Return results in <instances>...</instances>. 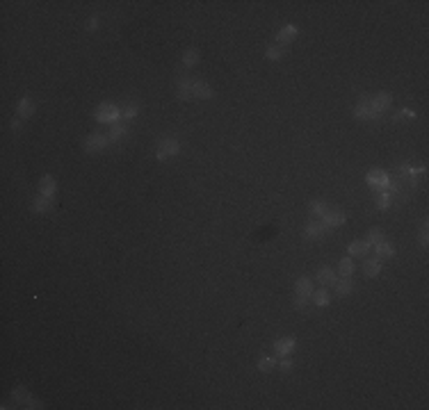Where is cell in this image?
<instances>
[{
    "instance_id": "obj_1",
    "label": "cell",
    "mask_w": 429,
    "mask_h": 410,
    "mask_svg": "<svg viewBox=\"0 0 429 410\" xmlns=\"http://www.w3.org/2000/svg\"><path fill=\"white\" fill-rule=\"evenodd\" d=\"M94 119L99 123H121V107L114 105V102H101L99 107L94 110Z\"/></svg>"
},
{
    "instance_id": "obj_2",
    "label": "cell",
    "mask_w": 429,
    "mask_h": 410,
    "mask_svg": "<svg viewBox=\"0 0 429 410\" xmlns=\"http://www.w3.org/2000/svg\"><path fill=\"white\" fill-rule=\"evenodd\" d=\"M180 153V141L174 139V137H164V139H160L158 144H155V158L160 160V162H164V160L169 158H176Z\"/></svg>"
},
{
    "instance_id": "obj_3",
    "label": "cell",
    "mask_w": 429,
    "mask_h": 410,
    "mask_svg": "<svg viewBox=\"0 0 429 410\" xmlns=\"http://www.w3.org/2000/svg\"><path fill=\"white\" fill-rule=\"evenodd\" d=\"M354 116H356L359 121H370V123H377V121H382V114L372 110L368 96H361V100L356 102V107H354Z\"/></svg>"
},
{
    "instance_id": "obj_4",
    "label": "cell",
    "mask_w": 429,
    "mask_h": 410,
    "mask_svg": "<svg viewBox=\"0 0 429 410\" xmlns=\"http://www.w3.org/2000/svg\"><path fill=\"white\" fill-rule=\"evenodd\" d=\"M192 87H194V78L189 75V73H180V75L176 78V96H178V100H183V102L192 100L194 98V96H192Z\"/></svg>"
},
{
    "instance_id": "obj_5",
    "label": "cell",
    "mask_w": 429,
    "mask_h": 410,
    "mask_svg": "<svg viewBox=\"0 0 429 410\" xmlns=\"http://www.w3.org/2000/svg\"><path fill=\"white\" fill-rule=\"evenodd\" d=\"M107 146H110V139H107V135H103V133H91L82 141V148H85L87 153H101Z\"/></svg>"
},
{
    "instance_id": "obj_6",
    "label": "cell",
    "mask_w": 429,
    "mask_h": 410,
    "mask_svg": "<svg viewBox=\"0 0 429 410\" xmlns=\"http://www.w3.org/2000/svg\"><path fill=\"white\" fill-rule=\"evenodd\" d=\"M388 180H391V175H388L386 171H382V169H370L368 173H365V183H368L370 187H374L377 192H379V189L388 187Z\"/></svg>"
},
{
    "instance_id": "obj_7",
    "label": "cell",
    "mask_w": 429,
    "mask_h": 410,
    "mask_svg": "<svg viewBox=\"0 0 429 410\" xmlns=\"http://www.w3.org/2000/svg\"><path fill=\"white\" fill-rule=\"evenodd\" d=\"M368 98H370V105H372V110L379 112V114H384V112H388L393 107V96L388 94V91H379V94L368 96Z\"/></svg>"
},
{
    "instance_id": "obj_8",
    "label": "cell",
    "mask_w": 429,
    "mask_h": 410,
    "mask_svg": "<svg viewBox=\"0 0 429 410\" xmlns=\"http://www.w3.org/2000/svg\"><path fill=\"white\" fill-rule=\"evenodd\" d=\"M322 223H324L329 230H333V228H338V226H343L345 221H347V217H345V212L343 210H338V208H329V212L324 214V217L320 219Z\"/></svg>"
},
{
    "instance_id": "obj_9",
    "label": "cell",
    "mask_w": 429,
    "mask_h": 410,
    "mask_svg": "<svg viewBox=\"0 0 429 410\" xmlns=\"http://www.w3.org/2000/svg\"><path fill=\"white\" fill-rule=\"evenodd\" d=\"M370 251H372V244H370L368 239H354V242H349V246H347L349 258H368Z\"/></svg>"
},
{
    "instance_id": "obj_10",
    "label": "cell",
    "mask_w": 429,
    "mask_h": 410,
    "mask_svg": "<svg viewBox=\"0 0 429 410\" xmlns=\"http://www.w3.org/2000/svg\"><path fill=\"white\" fill-rule=\"evenodd\" d=\"M297 34H299V28L292 25V23H288V25H283L279 32H276V43H279V46H285V48H288V46H290V43L297 39Z\"/></svg>"
},
{
    "instance_id": "obj_11",
    "label": "cell",
    "mask_w": 429,
    "mask_h": 410,
    "mask_svg": "<svg viewBox=\"0 0 429 410\" xmlns=\"http://www.w3.org/2000/svg\"><path fill=\"white\" fill-rule=\"evenodd\" d=\"M53 208H55V198L41 196V194L32 198V203H30V210L37 214H48V212H53Z\"/></svg>"
},
{
    "instance_id": "obj_12",
    "label": "cell",
    "mask_w": 429,
    "mask_h": 410,
    "mask_svg": "<svg viewBox=\"0 0 429 410\" xmlns=\"http://www.w3.org/2000/svg\"><path fill=\"white\" fill-rule=\"evenodd\" d=\"M315 280H318L322 287H333L336 280H338V273H336L333 267H320L318 273H315Z\"/></svg>"
},
{
    "instance_id": "obj_13",
    "label": "cell",
    "mask_w": 429,
    "mask_h": 410,
    "mask_svg": "<svg viewBox=\"0 0 429 410\" xmlns=\"http://www.w3.org/2000/svg\"><path fill=\"white\" fill-rule=\"evenodd\" d=\"M39 194H41V196H48V198H55V194H57V180L53 178L51 173L41 175V180H39Z\"/></svg>"
},
{
    "instance_id": "obj_14",
    "label": "cell",
    "mask_w": 429,
    "mask_h": 410,
    "mask_svg": "<svg viewBox=\"0 0 429 410\" xmlns=\"http://www.w3.org/2000/svg\"><path fill=\"white\" fill-rule=\"evenodd\" d=\"M35 112H37V105L30 96H23V98L16 102V116L18 119H30Z\"/></svg>"
},
{
    "instance_id": "obj_15",
    "label": "cell",
    "mask_w": 429,
    "mask_h": 410,
    "mask_svg": "<svg viewBox=\"0 0 429 410\" xmlns=\"http://www.w3.org/2000/svg\"><path fill=\"white\" fill-rule=\"evenodd\" d=\"M192 96H194V98H199V100H210V98H214V91H212V87L208 85L206 80H194Z\"/></svg>"
},
{
    "instance_id": "obj_16",
    "label": "cell",
    "mask_w": 429,
    "mask_h": 410,
    "mask_svg": "<svg viewBox=\"0 0 429 410\" xmlns=\"http://www.w3.org/2000/svg\"><path fill=\"white\" fill-rule=\"evenodd\" d=\"M361 269H363V276L365 278H377L379 273H382V269H384V262L379 260L377 255H374V258H365V262H363V267H361Z\"/></svg>"
},
{
    "instance_id": "obj_17",
    "label": "cell",
    "mask_w": 429,
    "mask_h": 410,
    "mask_svg": "<svg viewBox=\"0 0 429 410\" xmlns=\"http://www.w3.org/2000/svg\"><path fill=\"white\" fill-rule=\"evenodd\" d=\"M326 233H329V228H326L324 223L320 221V219H313V221H308V223H306V228H304V235L308 237V239L324 237Z\"/></svg>"
},
{
    "instance_id": "obj_18",
    "label": "cell",
    "mask_w": 429,
    "mask_h": 410,
    "mask_svg": "<svg viewBox=\"0 0 429 410\" xmlns=\"http://www.w3.org/2000/svg\"><path fill=\"white\" fill-rule=\"evenodd\" d=\"M333 292H336V296H349L354 292V280H352V276H345V278H338L336 280V285H333Z\"/></svg>"
},
{
    "instance_id": "obj_19",
    "label": "cell",
    "mask_w": 429,
    "mask_h": 410,
    "mask_svg": "<svg viewBox=\"0 0 429 410\" xmlns=\"http://www.w3.org/2000/svg\"><path fill=\"white\" fill-rule=\"evenodd\" d=\"M297 346V340L295 338H279L274 342V351L276 355H290Z\"/></svg>"
},
{
    "instance_id": "obj_20",
    "label": "cell",
    "mask_w": 429,
    "mask_h": 410,
    "mask_svg": "<svg viewBox=\"0 0 429 410\" xmlns=\"http://www.w3.org/2000/svg\"><path fill=\"white\" fill-rule=\"evenodd\" d=\"M295 294H301V296H311L313 294V278L308 276H299L295 280Z\"/></svg>"
},
{
    "instance_id": "obj_21",
    "label": "cell",
    "mask_w": 429,
    "mask_h": 410,
    "mask_svg": "<svg viewBox=\"0 0 429 410\" xmlns=\"http://www.w3.org/2000/svg\"><path fill=\"white\" fill-rule=\"evenodd\" d=\"M356 271V265H354V258H343V260L338 262V267H336V273H338V278H345V276H352V273Z\"/></svg>"
},
{
    "instance_id": "obj_22",
    "label": "cell",
    "mask_w": 429,
    "mask_h": 410,
    "mask_svg": "<svg viewBox=\"0 0 429 410\" xmlns=\"http://www.w3.org/2000/svg\"><path fill=\"white\" fill-rule=\"evenodd\" d=\"M311 303L313 305H318V308H326L331 303V294H329V290L326 287H320L318 292H313L311 294Z\"/></svg>"
},
{
    "instance_id": "obj_23",
    "label": "cell",
    "mask_w": 429,
    "mask_h": 410,
    "mask_svg": "<svg viewBox=\"0 0 429 410\" xmlns=\"http://www.w3.org/2000/svg\"><path fill=\"white\" fill-rule=\"evenodd\" d=\"M393 201H395V198H393V194L388 192V189H379V192L374 194V203H377V208L382 210V212H384V210L391 208Z\"/></svg>"
},
{
    "instance_id": "obj_24",
    "label": "cell",
    "mask_w": 429,
    "mask_h": 410,
    "mask_svg": "<svg viewBox=\"0 0 429 410\" xmlns=\"http://www.w3.org/2000/svg\"><path fill=\"white\" fill-rule=\"evenodd\" d=\"M128 135V128H126L124 123H114L110 125V133H107V139H110V144H119L124 137Z\"/></svg>"
},
{
    "instance_id": "obj_25",
    "label": "cell",
    "mask_w": 429,
    "mask_h": 410,
    "mask_svg": "<svg viewBox=\"0 0 429 410\" xmlns=\"http://www.w3.org/2000/svg\"><path fill=\"white\" fill-rule=\"evenodd\" d=\"M374 251H377V258L379 260H388V258H393L395 255V246L391 242H379V244H374Z\"/></svg>"
},
{
    "instance_id": "obj_26",
    "label": "cell",
    "mask_w": 429,
    "mask_h": 410,
    "mask_svg": "<svg viewBox=\"0 0 429 410\" xmlns=\"http://www.w3.org/2000/svg\"><path fill=\"white\" fill-rule=\"evenodd\" d=\"M199 60H201V53H199L197 48H187V50L183 53V66L185 68H194L199 64Z\"/></svg>"
},
{
    "instance_id": "obj_27",
    "label": "cell",
    "mask_w": 429,
    "mask_h": 410,
    "mask_svg": "<svg viewBox=\"0 0 429 410\" xmlns=\"http://www.w3.org/2000/svg\"><path fill=\"white\" fill-rule=\"evenodd\" d=\"M329 208H331V205L324 203V201H320V198L311 201V205H308V210H311V214H313V219H322L326 212H329Z\"/></svg>"
},
{
    "instance_id": "obj_28",
    "label": "cell",
    "mask_w": 429,
    "mask_h": 410,
    "mask_svg": "<svg viewBox=\"0 0 429 410\" xmlns=\"http://www.w3.org/2000/svg\"><path fill=\"white\" fill-rule=\"evenodd\" d=\"M285 50H288L285 46H279V43H272V46H267V48H265V57H267L270 62H279L281 57L285 55Z\"/></svg>"
},
{
    "instance_id": "obj_29",
    "label": "cell",
    "mask_w": 429,
    "mask_h": 410,
    "mask_svg": "<svg viewBox=\"0 0 429 410\" xmlns=\"http://www.w3.org/2000/svg\"><path fill=\"white\" fill-rule=\"evenodd\" d=\"M137 114H139V105H137V102H133V100L126 102V105L121 107V119H124V121H133Z\"/></svg>"
},
{
    "instance_id": "obj_30",
    "label": "cell",
    "mask_w": 429,
    "mask_h": 410,
    "mask_svg": "<svg viewBox=\"0 0 429 410\" xmlns=\"http://www.w3.org/2000/svg\"><path fill=\"white\" fill-rule=\"evenodd\" d=\"M256 367H258V372L270 374L272 369L276 367V358H274V355H263V358L258 360V365H256Z\"/></svg>"
},
{
    "instance_id": "obj_31",
    "label": "cell",
    "mask_w": 429,
    "mask_h": 410,
    "mask_svg": "<svg viewBox=\"0 0 429 410\" xmlns=\"http://www.w3.org/2000/svg\"><path fill=\"white\" fill-rule=\"evenodd\" d=\"M365 239H368V242L374 246V244L384 242V239H386V235H384L382 228H370V230H368V237H365Z\"/></svg>"
},
{
    "instance_id": "obj_32",
    "label": "cell",
    "mask_w": 429,
    "mask_h": 410,
    "mask_svg": "<svg viewBox=\"0 0 429 410\" xmlns=\"http://www.w3.org/2000/svg\"><path fill=\"white\" fill-rule=\"evenodd\" d=\"M393 119H395V121H416L418 114H416L413 110H407V107H404V110H399L397 114L393 116Z\"/></svg>"
},
{
    "instance_id": "obj_33",
    "label": "cell",
    "mask_w": 429,
    "mask_h": 410,
    "mask_svg": "<svg viewBox=\"0 0 429 410\" xmlns=\"http://www.w3.org/2000/svg\"><path fill=\"white\" fill-rule=\"evenodd\" d=\"M28 399H30V394H28L26 388H16V390H14V401H16V403H28Z\"/></svg>"
},
{
    "instance_id": "obj_34",
    "label": "cell",
    "mask_w": 429,
    "mask_h": 410,
    "mask_svg": "<svg viewBox=\"0 0 429 410\" xmlns=\"http://www.w3.org/2000/svg\"><path fill=\"white\" fill-rule=\"evenodd\" d=\"M311 303V296H301V294H297L295 299H292V305L297 308V310H304L306 305Z\"/></svg>"
},
{
    "instance_id": "obj_35",
    "label": "cell",
    "mask_w": 429,
    "mask_h": 410,
    "mask_svg": "<svg viewBox=\"0 0 429 410\" xmlns=\"http://www.w3.org/2000/svg\"><path fill=\"white\" fill-rule=\"evenodd\" d=\"M418 242H420V246H427L429 244V230H427V223H422L420 230H418Z\"/></svg>"
},
{
    "instance_id": "obj_36",
    "label": "cell",
    "mask_w": 429,
    "mask_h": 410,
    "mask_svg": "<svg viewBox=\"0 0 429 410\" xmlns=\"http://www.w3.org/2000/svg\"><path fill=\"white\" fill-rule=\"evenodd\" d=\"M279 367H281V372H290V369H292V358H290V355H281Z\"/></svg>"
},
{
    "instance_id": "obj_37",
    "label": "cell",
    "mask_w": 429,
    "mask_h": 410,
    "mask_svg": "<svg viewBox=\"0 0 429 410\" xmlns=\"http://www.w3.org/2000/svg\"><path fill=\"white\" fill-rule=\"evenodd\" d=\"M26 408H35V410H41V408H43V403L39 401V399H32V397H30V399H28V403H26Z\"/></svg>"
},
{
    "instance_id": "obj_38",
    "label": "cell",
    "mask_w": 429,
    "mask_h": 410,
    "mask_svg": "<svg viewBox=\"0 0 429 410\" xmlns=\"http://www.w3.org/2000/svg\"><path fill=\"white\" fill-rule=\"evenodd\" d=\"M9 128H12L14 133H18V130L23 128V119H18V116H16V119H12V123H9Z\"/></svg>"
},
{
    "instance_id": "obj_39",
    "label": "cell",
    "mask_w": 429,
    "mask_h": 410,
    "mask_svg": "<svg viewBox=\"0 0 429 410\" xmlns=\"http://www.w3.org/2000/svg\"><path fill=\"white\" fill-rule=\"evenodd\" d=\"M96 28H99V18H96V16H91V18H89V23H87V30H89V32H94Z\"/></svg>"
}]
</instances>
